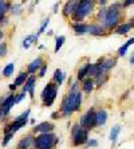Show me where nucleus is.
I'll return each mask as SVG.
<instances>
[{
    "label": "nucleus",
    "instance_id": "obj_20",
    "mask_svg": "<svg viewBox=\"0 0 134 149\" xmlns=\"http://www.w3.org/2000/svg\"><path fill=\"white\" fill-rule=\"evenodd\" d=\"M105 26H99V24H93V26H90V30L89 32L91 35H97V36H99V35H102L103 32H105Z\"/></svg>",
    "mask_w": 134,
    "mask_h": 149
},
{
    "label": "nucleus",
    "instance_id": "obj_17",
    "mask_svg": "<svg viewBox=\"0 0 134 149\" xmlns=\"http://www.w3.org/2000/svg\"><path fill=\"white\" fill-rule=\"evenodd\" d=\"M94 85H95V81H94L93 78H87V79H85V82H83V85H82L83 91H85L86 94H90L94 90Z\"/></svg>",
    "mask_w": 134,
    "mask_h": 149
},
{
    "label": "nucleus",
    "instance_id": "obj_35",
    "mask_svg": "<svg viewBox=\"0 0 134 149\" xmlns=\"http://www.w3.org/2000/svg\"><path fill=\"white\" fill-rule=\"evenodd\" d=\"M6 54H7V43H6V42H1V43H0V58L6 56Z\"/></svg>",
    "mask_w": 134,
    "mask_h": 149
},
{
    "label": "nucleus",
    "instance_id": "obj_11",
    "mask_svg": "<svg viewBox=\"0 0 134 149\" xmlns=\"http://www.w3.org/2000/svg\"><path fill=\"white\" fill-rule=\"evenodd\" d=\"M54 129H55L54 124H51V122H48V121H43L36 125L34 128V130L35 132H39V133H52Z\"/></svg>",
    "mask_w": 134,
    "mask_h": 149
},
{
    "label": "nucleus",
    "instance_id": "obj_47",
    "mask_svg": "<svg viewBox=\"0 0 134 149\" xmlns=\"http://www.w3.org/2000/svg\"><path fill=\"white\" fill-rule=\"evenodd\" d=\"M3 36H4V34H3V31L0 30V43H1V40H3Z\"/></svg>",
    "mask_w": 134,
    "mask_h": 149
},
{
    "label": "nucleus",
    "instance_id": "obj_4",
    "mask_svg": "<svg viewBox=\"0 0 134 149\" xmlns=\"http://www.w3.org/2000/svg\"><path fill=\"white\" fill-rule=\"evenodd\" d=\"M58 87L59 86L54 81L46 85V87L43 89V91L40 94L43 106H51L54 104V101L56 100V95H58Z\"/></svg>",
    "mask_w": 134,
    "mask_h": 149
},
{
    "label": "nucleus",
    "instance_id": "obj_26",
    "mask_svg": "<svg viewBox=\"0 0 134 149\" xmlns=\"http://www.w3.org/2000/svg\"><path fill=\"white\" fill-rule=\"evenodd\" d=\"M95 85L97 86H102L103 83L107 81V73H105V74H98V75L95 77Z\"/></svg>",
    "mask_w": 134,
    "mask_h": 149
},
{
    "label": "nucleus",
    "instance_id": "obj_24",
    "mask_svg": "<svg viewBox=\"0 0 134 149\" xmlns=\"http://www.w3.org/2000/svg\"><path fill=\"white\" fill-rule=\"evenodd\" d=\"M36 35H28V36H26L23 40V49L24 50H28L30 47H31V45L34 43L35 40H36Z\"/></svg>",
    "mask_w": 134,
    "mask_h": 149
},
{
    "label": "nucleus",
    "instance_id": "obj_36",
    "mask_svg": "<svg viewBox=\"0 0 134 149\" xmlns=\"http://www.w3.org/2000/svg\"><path fill=\"white\" fill-rule=\"evenodd\" d=\"M24 97H26V93H24V91H22V93H19V94H15V105L19 104L20 101H23Z\"/></svg>",
    "mask_w": 134,
    "mask_h": 149
},
{
    "label": "nucleus",
    "instance_id": "obj_25",
    "mask_svg": "<svg viewBox=\"0 0 134 149\" xmlns=\"http://www.w3.org/2000/svg\"><path fill=\"white\" fill-rule=\"evenodd\" d=\"M119 132H121V126L119 125H114L113 129H111V132H110V141L113 142V144L117 142V139H118Z\"/></svg>",
    "mask_w": 134,
    "mask_h": 149
},
{
    "label": "nucleus",
    "instance_id": "obj_2",
    "mask_svg": "<svg viewBox=\"0 0 134 149\" xmlns=\"http://www.w3.org/2000/svg\"><path fill=\"white\" fill-rule=\"evenodd\" d=\"M59 139L54 133H40L35 137V149H52L58 144Z\"/></svg>",
    "mask_w": 134,
    "mask_h": 149
},
{
    "label": "nucleus",
    "instance_id": "obj_9",
    "mask_svg": "<svg viewBox=\"0 0 134 149\" xmlns=\"http://www.w3.org/2000/svg\"><path fill=\"white\" fill-rule=\"evenodd\" d=\"M115 63H117L115 59H102V61H99V62H98V65H99V73L98 74L107 73L109 70L115 66Z\"/></svg>",
    "mask_w": 134,
    "mask_h": 149
},
{
    "label": "nucleus",
    "instance_id": "obj_21",
    "mask_svg": "<svg viewBox=\"0 0 134 149\" xmlns=\"http://www.w3.org/2000/svg\"><path fill=\"white\" fill-rule=\"evenodd\" d=\"M131 45H134V36H133V38L129 39V40H127L124 46H121L119 50H118V55H119V56H125V55H126L127 49H129V47H130Z\"/></svg>",
    "mask_w": 134,
    "mask_h": 149
},
{
    "label": "nucleus",
    "instance_id": "obj_12",
    "mask_svg": "<svg viewBox=\"0 0 134 149\" xmlns=\"http://www.w3.org/2000/svg\"><path fill=\"white\" fill-rule=\"evenodd\" d=\"M35 142V137L32 134H28V136H24L23 139L19 141L17 144V149H30Z\"/></svg>",
    "mask_w": 134,
    "mask_h": 149
},
{
    "label": "nucleus",
    "instance_id": "obj_7",
    "mask_svg": "<svg viewBox=\"0 0 134 149\" xmlns=\"http://www.w3.org/2000/svg\"><path fill=\"white\" fill-rule=\"evenodd\" d=\"M78 124L81 125L82 128L87 129V130H91L93 128H95L97 126V111L94 110L93 108L89 109L86 114H83L82 117H81Z\"/></svg>",
    "mask_w": 134,
    "mask_h": 149
},
{
    "label": "nucleus",
    "instance_id": "obj_33",
    "mask_svg": "<svg viewBox=\"0 0 134 149\" xmlns=\"http://www.w3.org/2000/svg\"><path fill=\"white\" fill-rule=\"evenodd\" d=\"M11 12L15 15H19L22 12V4H14V6H11L10 7Z\"/></svg>",
    "mask_w": 134,
    "mask_h": 149
},
{
    "label": "nucleus",
    "instance_id": "obj_42",
    "mask_svg": "<svg viewBox=\"0 0 134 149\" xmlns=\"http://www.w3.org/2000/svg\"><path fill=\"white\" fill-rule=\"evenodd\" d=\"M7 23H8V17H6V16H4L3 19L0 20V26H3V24H7Z\"/></svg>",
    "mask_w": 134,
    "mask_h": 149
},
{
    "label": "nucleus",
    "instance_id": "obj_23",
    "mask_svg": "<svg viewBox=\"0 0 134 149\" xmlns=\"http://www.w3.org/2000/svg\"><path fill=\"white\" fill-rule=\"evenodd\" d=\"M65 77H66V74L65 73H62V70H55V73H54V82L58 85V86H60L63 83V79H65Z\"/></svg>",
    "mask_w": 134,
    "mask_h": 149
},
{
    "label": "nucleus",
    "instance_id": "obj_18",
    "mask_svg": "<svg viewBox=\"0 0 134 149\" xmlns=\"http://www.w3.org/2000/svg\"><path fill=\"white\" fill-rule=\"evenodd\" d=\"M90 67H91V63H87V65H85V66H83L82 69H79V71H78V75H76V78H78V81H82V79H85L86 77H89Z\"/></svg>",
    "mask_w": 134,
    "mask_h": 149
},
{
    "label": "nucleus",
    "instance_id": "obj_14",
    "mask_svg": "<svg viewBox=\"0 0 134 149\" xmlns=\"http://www.w3.org/2000/svg\"><path fill=\"white\" fill-rule=\"evenodd\" d=\"M43 65H44V63H43V59H42L40 56H38V58L34 59V61H32V62L28 65L27 73H28V74H35L39 69H40L42 66H43Z\"/></svg>",
    "mask_w": 134,
    "mask_h": 149
},
{
    "label": "nucleus",
    "instance_id": "obj_40",
    "mask_svg": "<svg viewBox=\"0 0 134 149\" xmlns=\"http://www.w3.org/2000/svg\"><path fill=\"white\" fill-rule=\"evenodd\" d=\"M131 4H134V0H125L124 3H122V7H129Z\"/></svg>",
    "mask_w": 134,
    "mask_h": 149
},
{
    "label": "nucleus",
    "instance_id": "obj_1",
    "mask_svg": "<svg viewBox=\"0 0 134 149\" xmlns=\"http://www.w3.org/2000/svg\"><path fill=\"white\" fill-rule=\"evenodd\" d=\"M94 10V0H79L74 14L71 15L75 23H82V20L87 15H90Z\"/></svg>",
    "mask_w": 134,
    "mask_h": 149
},
{
    "label": "nucleus",
    "instance_id": "obj_3",
    "mask_svg": "<svg viewBox=\"0 0 134 149\" xmlns=\"http://www.w3.org/2000/svg\"><path fill=\"white\" fill-rule=\"evenodd\" d=\"M121 6L119 3H114L110 8H107V15H106V20L103 23L106 30H113L118 26L121 20Z\"/></svg>",
    "mask_w": 134,
    "mask_h": 149
},
{
    "label": "nucleus",
    "instance_id": "obj_10",
    "mask_svg": "<svg viewBox=\"0 0 134 149\" xmlns=\"http://www.w3.org/2000/svg\"><path fill=\"white\" fill-rule=\"evenodd\" d=\"M35 83H36V77H35V75H30V77H28V79H27V82L23 85V91H24V93L30 94V97H31V98H34Z\"/></svg>",
    "mask_w": 134,
    "mask_h": 149
},
{
    "label": "nucleus",
    "instance_id": "obj_46",
    "mask_svg": "<svg viewBox=\"0 0 134 149\" xmlns=\"http://www.w3.org/2000/svg\"><path fill=\"white\" fill-rule=\"evenodd\" d=\"M58 12V3H55V6H54V14H56Z\"/></svg>",
    "mask_w": 134,
    "mask_h": 149
},
{
    "label": "nucleus",
    "instance_id": "obj_49",
    "mask_svg": "<svg viewBox=\"0 0 134 149\" xmlns=\"http://www.w3.org/2000/svg\"><path fill=\"white\" fill-rule=\"evenodd\" d=\"M3 1H6V0H0V3H3Z\"/></svg>",
    "mask_w": 134,
    "mask_h": 149
},
{
    "label": "nucleus",
    "instance_id": "obj_50",
    "mask_svg": "<svg viewBox=\"0 0 134 149\" xmlns=\"http://www.w3.org/2000/svg\"><path fill=\"white\" fill-rule=\"evenodd\" d=\"M30 149H35V148H30Z\"/></svg>",
    "mask_w": 134,
    "mask_h": 149
},
{
    "label": "nucleus",
    "instance_id": "obj_41",
    "mask_svg": "<svg viewBox=\"0 0 134 149\" xmlns=\"http://www.w3.org/2000/svg\"><path fill=\"white\" fill-rule=\"evenodd\" d=\"M1 101H3V98H1V100H0V105H1ZM4 118H6V116H4L3 110H1V108H0V121H3Z\"/></svg>",
    "mask_w": 134,
    "mask_h": 149
},
{
    "label": "nucleus",
    "instance_id": "obj_27",
    "mask_svg": "<svg viewBox=\"0 0 134 149\" xmlns=\"http://www.w3.org/2000/svg\"><path fill=\"white\" fill-rule=\"evenodd\" d=\"M14 69H15L14 63H8L7 66L3 69V71H1V73H3L4 77H11L12 74H14Z\"/></svg>",
    "mask_w": 134,
    "mask_h": 149
},
{
    "label": "nucleus",
    "instance_id": "obj_28",
    "mask_svg": "<svg viewBox=\"0 0 134 149\" xmlns=\"http://www.w3.org/2000/svg\"><path fill=\"white\" fill-rule=\"evenodd\" d=\"M10 7H11V6L7 3V1H3V3H0V20H1V19L6 16V12L10 10Z\"/></svg>",
    "mask_w": 134,
    "mask_h": 149
},
{
    "label": "nucleus",
    "instance_id": "obj_48",
    "mask_svg": "<svg viewBox=\"0 0 134 149\" xmlns=\"http://www.w3.org/2000/svg\"><path fill=\"white\" fill-rule=\"evenodd\" d=\"M130 63L134 65V52H133V55H131V58H130Z\"/></svg>",
    "mask_w": 134,
    "mask_h": 149
},
{
    "label": "nucleus",
    "instance_id": "obj_5",
    "mask_svg": "<svg viewBox=\"0 0 134 149\" xmlns=\"http://www.w3.org/2000/svg\"><path fill=\"white\" fill-rule=\"evenodd\" d=\"M71 134H72V144L74 146H81L85 145L89 140V130L82 128L79 124H75L71 128Z\"/></svg>",
    "mask_w": 134,
    "mask_h": 149
},
{
    "label": "nucleus",
    "instance_id": "obj_51",
    "mask_svg": "<svg viewBox=\"0 0 134 149\" xmlns=\"http://www.w3.org/2000/svg\"><path fill=\"white\" fill-rule=\"evenodd\" d=\"M52 149H55V148H52Z\"/></svg>",
    "mask_w": 134,
    "mask_h": 149
},
{
    "label": "nucleus",
    "instance_id": "obj_32",
    "mask_svg": "<svg viewBox=\"0 0 134 149\" xmlns=\"http://www.w3.org/2000/svg\"><path fill=\"white\" fill-rule=\"evenodd\" d=\"M12 137H14V133H6L4 137H3V142H1V145L7 146L8 144H10V141L12 140Z\"/></svg>",
    "mask_w": 134,
    "mask_h": 149
},
{
    "label": "nucleus",
    "instance_id": "obj_8",
    "mask_svg": "<svg viewBox=\"0 0 134 149\" xmlns=\"http://www.w3.org/2000/svg\"><path fill=\"white\" fill-rule=\"evenodd\" d=\"M14 105H15V94H10V95H7V97L3 98L0 108H1V110H3V113H4L6 117L8 116V113H10V110L12 109Z\"/></svg>",
    "mask_w": 134,
    "mask_h": 149
},
{
    "label": "nucleus",
    "instance_id": "obj_31",
    "mask_svg": "<svg viewBox=\"0 0 134 149\" xmlns=\"http://www.w3.org/2000/svg\"><path fill=\"white\" fill-rule=\"evenodd\" d=\"M48 23H50V19H48V17H47V19H44V22H43V24L40 26V30H39V31H38V34H35V35H36V38H39V36H40V35L46 31V28H47Z\"/></svg>",
    "mask_w": 134,
    "mask_h": 149
},
{
    "label": "nucleus",
    "instance_id": "obj_45",
    "mask_svg": "<svg viewBox=\"0 0 134 149\" xmlns=\"http://www.w3.org/2000/svg\"><path fill=\"white\" fill-rule=\"evenodd\" d=\"M98 1H99V4H101V6H105V4L107 3V0H98Z\"/></svg>",
    "mask_w": 134,
    "mask_h": 149
},
{
    "label": "nucleus",
    "instance_id": "obj_37",
    "mask_svg": "<svg viewBox=\"0 0 134 149\" xmlns=\"http://www.w3.org/2000/svg\"><path fill=\"white\" fill-rule=\"evenodd\" d=\"M46 71H47V65H43V66L39 69V77L43 78V77L46 75Z\"/></svg>",
    "mask_w": 134,
    "mask_h": 149
},
{
    "label": "nucleus",
    "instance_id": "obj_29",
    "mask_svg": "<svg viewBox=\"0 0 134 149\" xmlns=\"http://www.w3.org/2000/svg\"><path fill=\"white\" fill-rule=\"evenodd\" d=\"M65 40H66V38L63 36V35H60V36H58V38H56V43H55V52H58L59 50L62 49V46H63V43H65Z\"/></svg>",
    "mask_w": 134,
    "mask_h": 149
},
{
    "label": "nucleus",
    "instance_id": "obj_30",
    "mask_svg": "<svg viewBox=\"0 0 134 149\" xmlns=\"http://www.w3.org/2000/svg\"><path fill=\"white\" fill-rule=\"evenodd\" d=\"M82 100H83V95L81 91H78L75 95V111H78L81 109V104H82Z\"/></svg>",
    "mask_w": 134,
    "mask_h": 149
},
{
    "label": "nucleus",
    "instance_id": "obj_44",
    "mask_svg": "<svg viewBox=\"0 0 134 149\" xmlns=\"http://www.w3.org/2000/svg\"><path fill=\"white\" fill-rule=\"evenodd\" d=\"M10 90H11V91H15V90H16V85H15V83L10 85Z\"/></svg>",
    "mask_w": 134,
    "mask_h": 149
},
{
    "label": "nucleus",
    "instance_id": "obj_43",
    "mask_svg": "<svg viewBox=\"0 0 134 149\" xmlns=\"http://www.w3.org/2000/svg\"><path fill=\"white\" fill-rule=\"evenodd\" d=\"M58 116H59L58 111H54V113L51 114V118H52V120H56V118H58Z\"/></svg>",
    "mask_w": 134,
    "mask_h": 149
},
{
    "label": "nucleus",
    "instance_id": "obj_19",
    "mask_svg": "<svg viewBox=\"0 0 134 149\" xmlns=\"http://www.w3.org/2000/svg\"><path fill=\"white\" fill-rule=\"evenodd\" d=\"M27 79H28V73H26V71H22L19 75L15 78V85H16V87H19V86H23L24 83L27 82Z\"/></svg>",
    "mask_w": 134,
    "mask_h": 149
},
{
    "label": "nucleus",
    "instance_id": "obj_38",
    "mask_svg": "<svg viewBox=\"0 0 134 149\" xmlns=\"http://www.w3.org/2000/svg\"><path fill=\"white\" fill-rule=\"evenodd\" d=\"M86 145L89 146H98V141H97V140H91V139H89L87 140V142H86Z\"/></svg>",
    "mask_w": 134,
    "mask_h": 149
},
{
    "label": "nucleus",
    "instance_id": "obj_13",
    "mask_svg": "<svg viewBox=\"0 0 134 149\" xmlns=\"http://www.w3.org/2000/svg\"><path fill=\"white\" fill-rule=\"evenodd\" d=\"M78 1L79 0H69V1L65 4V7H63V15H65L66 17L71 16V15L74 14V11H75L76 6H78Z\"/></svg>",
    "mask_w": 134,
    "mask_h": 149
},
{
    "label": "nucleus",
    "instance_id": "obj_34",
    "mask_svg": "<svg viewBox=\"0 0 134 149\" xmlns=\"http://www.w3.org/2000/svg\"><path fill=\"white\" fill-rule=\"evenodd\" d=\"M106 15H107V8H102V10L99 11V14H98V20H101V22L105 23V20H106Z\"/></svg>",
    "mask_w": 134,
    "mask_h": 149
},
{
    "label": "nucleus",
    "instance_id": "obj_22",
    "mask_svg": "<svg viewBox=\"0 0 134 149\" xmlns=\"http://www.w3.org/2000/svg\"><path fill=\"white\" fill-rule=\"evenodd\" d=\"M131 28H133V24H131V23H124V24H121L119 27H117V34L118 35H126Z\"/></svg>",
    "mask_w": 134,
    "mask_h": 149
},
{
    "label": "nucleus",
    "instance_id": "obj_16",
    "mask_svg": "<svg viewBox=\"0 0 134 149\" xmlns=\"http://www.w3.org/2000/svg\"><path fill=\"white\" fill-rule=\"evenodd\" d=\"M107 121V111L105 109H101V110L97 111V126H102L105 125Z\"/></svg>",
    "mask_w": 134,
    "mask_h": 149
},
{
    "label": "nucleus",
    "instance_id": "obj_39",
    "mask_svg": "<svg viewBox=\"0 0 134 149\" xmlns=\"http://www.w3.org/2000/svg\"><path fill=\"white\" fill-rule=\"evenodd\" d=\"M76 91H79L78 90V81L72 83V85H71V89H70V93H76Z\"/></svg>",
    "mask_w": 134,
    "mask_h": 149
},
{
    "label": "nucleus",
    "instance_id": "obj_6",
    "mask_svg": "<svg viewBox=\"0 0 134 149\" xmlns=\"http://www.w3.org/2000/svg\"><path fill=\"white\" fill-rule=\"evenodd\" d=\"M78 93V91H76ZM76 93H70L67 97L63 98L62 106H60V111H62L63 117L69 118L70 116L75 111V95Z\"/></svg>",
    "mask_w": 134,
    "mask_h": 149
},
{
    "label": "nucleus",
    "instance_id": "obj_15",
    "mask_svg": "<svg viewBox=\"0 0 134 149\" xmlns=\"http://www.w3.org/2000/svg\"><path fill=\"white\" fill-rule=\"evenodd\" d=\"M72 30L75 31L76 35H83V34H86V32H89L90 26L85 24V23H74L72 24Z\"/></svg>",
    "mask_w": 134,
    "mask_h": 149
}]
</instances>
